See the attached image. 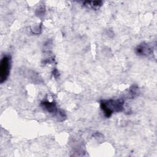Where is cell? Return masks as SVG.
<instances>
[{
	"mask_svg": "<svg viewBox=\"0 0 157 157\" xmlns=\"http://www.w3.org/2000/svg\"><path fill=\"white\" fill-rule=\"evenodd\" d=\"M100 107L104 116L109 118L112 113L123 110L124 100L121 99L102 100L100 102Z\"/></svg>",
	"mask_w": 157,
	"mask_h": 157,
	"instance_id": "cell-1",
	"label": "cell"
},
{
	"mask_svg": "<svg viewBox=\"0 0 157 157\" xmlns=\"http://www.w3.org/2000/svg\"><path fill=\"white\" fill-rule=\"evenodd\" d=\"M11 67V57L9 55H5L1 58L0 62V82L4 83L8 78Z\"/></svg>",
	"mask_w": 157,
	"mask_h": 157,
	"instance_id": "cell-2",
	"label": "cell"
},
{
	"mask_svg": "<svg viewBox=\"0 0 157 157\" xmlns=\"http://www.w3.org/2000/svg\"><path fill=\"white\" fill-rule=\"evenodd\" d=\"M40 105L44 110H46L48 113L55 114V115L57 116L58 118H59L64 119V118L65 117L64 113L63 112L60 111L58 109L56 104L54 102H48L47 101H42L41 102Z\"/></svg>",
	"mask_w": 157,
	"mask_h": 157,
	"instance_id": "cell-3",
	"label": "cell"
},
{
	"mask_svg": "<svg viewBox=\"0 0 157 157\" xmlns=\"http://www.w3.org/2000/svg\"><path fill=\"white\" fill-rule=\"evenodd\" d=\"M135 52L138 55L147 56L152 54L153 49L151 45L147 43H142L136 47Z\"/></svg>",
	"mask_w": 157,
	"mask_h": 157,
	"instance_id": "cell-4",
	"label": "cell"
},
{
	"mask_svg": "<svg viewBox=\"0 0 157 157\" xmlns=\"http://www.w3.org/2000/svg\"><path fill=\"white\" fill-rule=\"evenodd\" d=\"M102 1H86L83 2V5L88 7L91 8L93 9H98L102 5Z\"/></svg>",
	"mask_w": 157,
	"mask_h": 157,
	"instance_id": "cell-5",
	"label": "cell"
}]
</instances>
